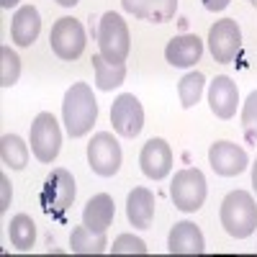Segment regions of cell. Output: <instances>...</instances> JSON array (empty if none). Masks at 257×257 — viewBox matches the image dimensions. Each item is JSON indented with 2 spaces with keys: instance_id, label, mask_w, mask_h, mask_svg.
Segmentation results:
<instances>
[{
  "instance_id": "cell-27",
  "label": "cell",
  "mask_w": 257,
  "mask_h": 257,
  "mask_svg": "<svg viewBox=\"0 0 257 257\" xmlns=\"http://www.w3.org/2000/svg\"><path fill=\"white\" fill-rule=\"evenodd\" d=\"M111 252L113 254H147V244H144V239L134 237V234H118L113 239Z\"/></svg>"
},
{
  "instance_id": "cell-4",
  "label": "cell",
  "mask_w": 257,
  "mask_h": 257,
  "mask_svg": "<svg viewBox=\"0 0 257 257\" xmlns=\"http://www.w3.org/2000/svg\"><path fill=\"white\" fill-rule=\"evenodd\" d=\"M98 47L100 54L108 59V62H126L128 49H132V39H128V29H126V21L108 11L103 13L100 18V26H98Z\"/></svg>"
},
{
  "instance_id": "cell-11",
  "label": "cell",
  "mask_w": 257,
  "mask_h": 257,
  "mask_svg": "<svg viewBox=\"0 0 257 257\" xmlns=\"http://www.w3.org/2000/svg\"><path fill=\"white\" fill-rule=\"evenodd\" d=\"M208 165L216 175L234 178V175H242L247 170L249 157H247L244 149L234 142H213L211 149H208Z\"/></svg>"
},
{
  "instance_id": "cell-21",
  "label": "cell",
  "mask_w": 257,
  "mask_h": 257,
  "mask_svg": "<svg viewBox=\"0 0 257 257\" xmlns=\"http://www.w3.org/2000/svg\"><path fill=\"white\" fill-rule=\"evenodd\" d=\"M0 160L11 170H24L29 165V144L18 134H3L0 137Z\"/></svg>"
},
{
  "instance_id": "cell-10",
  "label": "cell",
  "mask_w": 257,
  "mask_h": 257,
  "mask_svg": "<svg viewBox=\"0 0 257 257\" xmlns=\"http://www.w3.org/2000/svg\"><path fill=\"white\" fill-rule=\"evenodd\" d=\"M239 47H242V31H239V24L234 18L216 21L208 29V49H211V57L219 64L231 62L237 57Z\"/></svg>"
},
{
  "instance_id": "cell-15",
  "label": "cell",
  "mask_w": 257,
  "mask_h": 257,
  "mask_svg": "<svg viewBox=\"0 0 257 257\" xmlns=\"http://www.w3.org/2000/svg\"><path fill=\"white\" fill-rule=\"evenodd\" d=\"M203 54V41L196 34H183L173 36L165 47V59L173 67H193Z\"/></svg>"
},
{
  "instance_id": "cell-8",
  "label": "cell",
  "mask_w": 257,
  "mask_h": 257,
  "mask_svg": "<svg viewBox=\"0 0 257 257\" xmlns=\"http://www.w3.org/2000/svg\"><path fill=\"white\" fill-rule=\"evenodd\" d=\"M49 44H52V52L59 59H67V62L77 59L85 52V29H82V24L77 18H59L52 26Z\"/></svg>"
},
{
  "instance_id": "cell-5",
  "label": "cell",
  "mask_w": 257,
  "mask_h": 257,
  "mask_svg": "<svg viewBox=\"0 0 257 257\" xmlns=\"http://www.w3.org/2000/svg\"><path fill=\"white\" fill-rule=\"evenodd\" d=\"M206 193H208L206 178L196 167H185L180 173H175L173 185H170V198H173L175 208H180L183 213L198 211L206 201Z\"/></svg>"
},
{
  "instance_id": "cell-26",
  "label": "cell",
  "mask_w": 257,
  "mask_h": 257,
  "mask_svg": "<svg viewBox=\"0 0 257 257\" xmlns=\"http://www.w3.org/2000/svg\"><path fill=\"white\" fill-rule=\"evenodd\" d=\"M242 128L249 142H257V90H252L242 105Z\"/></svg>"
},
{
  "instance_id": "cell-2",
  "label": "cell",
  "mask_w": 257,
  "mask_h": 257,
  "mask_svg": "<svg viewBox=\"0 0 257 257\" xmlns=\"http://www.w3.org/2000/svg\"><path fill=\"white\" fill-rule=\"evenodd\" d=\"M221 226L229 237L247 239L257 229V203L247 190H231L221 201Z\"/></svg>"
},
{
  "instance_id": "cell-13",
  "label": "cell",
  "mask_w": 257,
  "mask_h": 257,
  "mask_svg": "<svg viewBox=\"0 0 257 257\" xmlns=\"http://www.w3.org/2000/svg\"><path fill=\"white\" fill-rule=\"evenodd\" d=\"M208 105L213 116L219 118H231L237 113V105H239V90H237V82L226 75H219L216 80L211 82L208 88Z\"/></svg>"
},
{
  "instance_id": "cell-16",
  "label": "cell",
  "mask_w": 257,
  "mask_h": 257,
  "mask_svg": "<svg viewBox=\"0 0 257 257\" xmlns=\"http://www.w3.org/2000/svg\"><path fill=\"white\" fill-rule=\"evenodd\" d=\"M113 216H116V206L108 193H98L82 208V224L95 234L108 231V226L113 224Z\"/></svg>"
},
{
  "instance_id": "cell-12",
  "label": "cell",
  "mask_w": 257,
  "mask_h": 257,
  "mask_svg": "<svg viewBox=\"0 0 257 257\" xmlns=\"http://www.w3.org/2000/svg\"><path fill=\"white\" fill-rule=\"evenodd\" d=\"M139 167L149 180H165L170 175V170H173V149H170V144L160 137L149 139L142 147Z\"/></svg>"
},
{
  "instance_id": "cell-18",
  "label": "cell",
  "mask_w": 257,
  "mask_h": 257,
  "mask_svg": "<svg viewBox=\"0 0 257 257\" xmlns=\"http://www.w3.org/2000/svg\"><path fill=\"white\" fill-rule=\"evenodd\" d=\"M121 6L126 13L137 18L152 21V24H165V21L175 16L178 0H121Z\"/></svg>"
},
{
  "instance_id": "cell-23",
  "label": "cell",
  "mask_w": 257,
  "mask_h": 257,
  "mask_svg": "<svg viewBox=\"0 0 257 257\" xmlns=\"http://www.w3.org/2000/svg\"><path fill=\"white\" fill-rule=\"evenodd\" d=\"M70 247H72L75 254H103L108 249V242H105V234H95L82 224V226L72 229Z\"/></svg>"
},
{
  "instance_id": "cell-9",
  "label": "cell",
  "mask_w": 257,
  "mask_h": 257,
  "mask_svg": "<svg viewBox=\"0 0 257 257\" xmlns=\"http://www.w3.org/2000/svg\"><path fill=\"white\" fill-rule=\"evenodd\" d=\"M111 123L118 137L134 139L144 128V108L134 93H121L111 105Z\"/></svg>"
},
{
  "instance_id": "cell-32",
  "label": "cell",
  "mask_w": 257,
  "mask_h": 257,
  "mask_svg": "<svg viewBox=\"0 0 257 257\" xmlns=\"http://www.w3.org/2000/svg\"><path fill=\"white\" fill-rule=\"evenodd\" d=\"M252 188H254V193H257V160H254V165H252Z\"/></svg>"
},
{
  "instance_id": "cell-31",
  "label": "cell",
  "mask_w": 257,
  "mask_h": 257,
  "mask_svg": "<svg viewBox=\"0 0 257 257\" xmlns=\"http://www.w3.org/2000/svg\"><path fill=\"white\" fill-rule=\"evenodd\" d=\"M18 3H21V0H0V8L8 11V8H13V6H18Z\"/></svg>"
},
{
  "instance_id": "cell-33",
  "label": "cell",
  "mask_w": 257,
  "mask_h": 257,
  "mask_svg": "<svg viewBox=\"0 0 257 257\" xmlns=\"http://www.w3.org/2000/svg\"><path fill=\"white\" fill-rule=\"evenodd\" d=\"M252 3H254V6H257V0H252Z\"/></svg>"
},
{
  "instance_id": "cell-20",
  "label": "cell",
  "mask_w": 257,
  "mask_h": 257,
  "mask_svg": "<svg viewBox=\"0 0 257 257\" xmlns=\"http://www.w3.org/2000/svg\"><path fill=\"white\" fill-rule=\"evenodd\" d=\"M93 72H95V88L98 90H113L126 80V64L108 62L103 54H93Z\"/></svg>"
},
{
  "instance_id": "cell-7",
  "label": "cell",
  "mask_w": 257,
  "mask_h": 257,
  "mask_svg": "<svg viewBox=\"0 0 257 257\" xmlns=\"http://www.w3.org/2000/svg\"><path fill=\"white\" fill-rule=\"evenodd\" d=\"M88 165L95 175L100 178H113L121 167V144L113 134L98 132L88 144Z\"/></svg>"
},
{
  "instance_id": "cell-22",
  "label": "cell",
  "mask_w": 257,
  "mask_h": 257,
  "mask_svg": "<svg viewBox=\"0 0 257 257\" xmlns=\"http://www.w3.org/2000/svg\"><path fill=\"white\" fill-rule=\"evenodd\" d=\"M8 239L16 249L21 252H29L36 242V224L29 213H16L8 224Z\"/></svg>"
},
{
  "instance_id": "cell-19",
  "label": "cell",
  "mask_w": 257,
  "mask_h": 257,
  "mask_svg": "<svg viewBox=\"0 0 257 257\" xmlns=\"http://www.w3.org/2000/svg\"><path fill=\"white\" fill-rule=\"evenodd\" d=\"M41 31V18L39 11L34 6H21L13 16V24H11V39L13 44L18 47H31L34 41L39 39Z\"/></svg>"
},
{
  "instance_id": "cell-14",
  "label": "cell",
  "mask_w": 257,
  "mask_h": 257,
  "mask_svg": "<svg viewBox=\"0 0 257 257\" xmlns=\"http://www.w3.org/2000/svg\"><path fill=\"white\" fill-rule=\"evenodd\" d=\"M203 249H206L203 231L193 221H178L170 229V237H167L170 254H201Z\"/></svg>"
},
{
  "instance_id": "cell-24",
  "label": "cell",
  "mask_w": 257,
  "mask_h": 257,
  "mask_svg": "<svg viewBox=\"0 0 257 257\" xmlns=\"http://www.w3.org/2000/svg\"><path fill=\"white\" fill-rule=\"evenodd\" d=\"M203 85H206V77L201 72H188L178 82V95H180V105H183V108H193V105L201 100Z\"/></svg>"
},
{
  "instance_id": "cell-25",
  "label": "cell",
  "mask_w": 257,
  "mask_h": 257,
  "mask_svg": "<svg viewBox=\"0 0 257 257\" xmlns=\"http://www.w3.org/2000/svg\"><path fill=\"white\" fill-rule=\"evenodd\" d=\"M21 77V57L11 47H0V88H13Z\"/></svg>"
},
{
  "instance_id": "cell-3",
  "label": "cell",
  "mask_w": 257,
  "mask_h": 257,
  "mask_svg": "<svg viewBox=\"0 0 257 257\" xmlns=\"http://www.w3.org/2000/svg\"><path fill=\"white\" fill-rule=\"evenodd\" d=\"M75 196H77V188L72 173L64 167H57L49 173L44 188H41V211L47 216H64V211L72 206Z\"/></svg>"
},
{
  "instance_id": "cell-1",
  "label": "cell",
  "mask_w": 257,
  "mask_h": 257,
  "mask_svg": "<svg viewBox=\"0 0 257 257\" xmlns=\"http://www.w3.org/2000/svg\"><path fill=\"white\" fill-rule=\"evenodd\" d=\"M98 118V103L88 82H72V88L64 93L62 103V121L72 139L85 137Z\"/></svg>"
},
{
  "instance_id": "cell-17",
  "label": "cell",
  "mask_w": 257,
  "mask_h": 257,
  "mask_svg": "<svg viewBox=\"0 0 257 257\" xmlns=\"http://www.w3.org/2000/svg\"><path fill=\"white\" fill-rule=\"evenodd\" d=\"M126 219L137 229H149L155 221V193L149 188H134L126 198Z\"/></svg>"
},
{
  "instance_id": "cell-6",
  "label": "cell",
  "mask_w": 257,
  "mask_h": 257,
  "mask_svg": "<svg viewBox=\"0 0 257 257\" xmlns=\"http://www.w3.org/2000/svg\"><path fill=\"white\" fill-rule=\"evenodd\" d=\"M31 152L39 162H54L59 155V147H62V132H59V123L52 113H39L31 123Z\"/></svg>"
},
{
  "instance_id": "cell-30",
  "label": "cell",
  "mask_w": 257,
  "mask_h": 257,
  "mask_svg": "<svg viewBox=\"0 0 257 257\" xmlns=\"http://www.w3.org/2000/svg\"><path fill=\"white\" fill-rule=\"evenodd\" d=\"M77 3H80V0H57V6H62V8H72Z\"/></svg>"
},
{
  "instance_id": "cell-29",
  "label": "cell",
  "mask_w": 257,
  "mask_h": 257,
  "mask_svg": "<svg viewBox=\"0 0 257 257\" xmlns=\"http://www.w3.org/2000/svg\"><path fill=\"white\" fill-rule=\"evenodd\" d=\"M229 3H231V0H203V8L211 11V13H219V11H224Z\"/></svg>"
},
{
  "instance_id": "cell-28",
  "label": "cell",
  "mask_w": 257,
  "mask_h": 257,
  "mask_svg": "<svg viewBox=\"0 0 257 257\" xmlns=\"http://www.w3.org/2000/svg\"><path fill=\"white\" fill-rule=\"evenodd\" d=\"M8 206H11V180L3 173V175H0V213H6Z\"/></svg>"
}]
</instances>
